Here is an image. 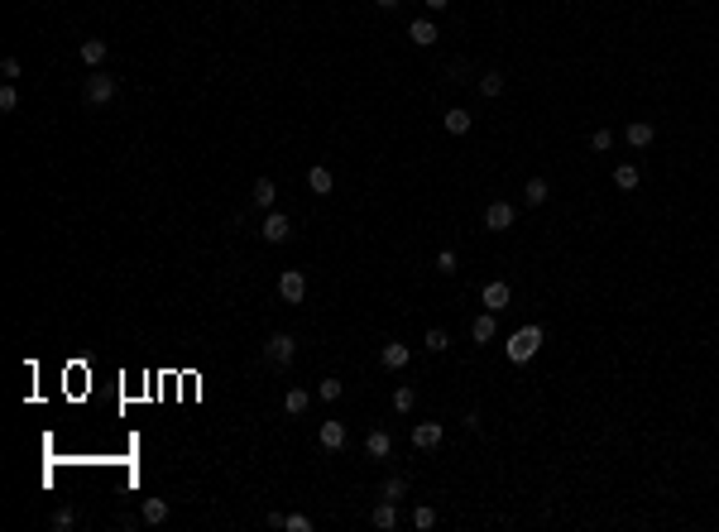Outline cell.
Wrapping results in <instances>:
<instances>
[{"instance_id": "cell-1", "label": "cell", "mask_w": 719, "mask_h": 532, "mask_svg": "<svg viewBox=\"0 0 719 532\" xmlns=\"http://www.w3.org/2000/svg\"><path fill=\"white\" fill-rule=\"evenodd\" d=\"M537 350H542V326H523V331H513V341H508V360H513V365H528Z\"/></svg>"}, {"instance_id": "cell-2", "label": "cell", "mask_w": 719, "mask_h": 532, "mask_svg": "<svg viewBox=\"0 0 719 532\" xmlns=\"http://www.w3.org/2000/svg\"><path fill=\"white\" fill-rule=\"evenodd\" d=\"M293 355H297V341L288 336V331H273V336L264 341V360L273 365V370H288V365H293Z\"/></svg>"}, {"instance_id": "cell-3", "label": "cell", "mask_w": 719, "mask_h": 532, "mask_svg": "<svg viewBox=\"0 0 719 532\" xmlns=\"http://www.w3.org/2000/svg\"><path fill=\"white\" fill-rule=\"evenodd\" d=\"M110 96H115V77H106V72H91L82 82V101L86 106H106Z\"/></svg>"}, {"instance_id": "cell-4", "label": "cell", "mask_w": 719, "mask_h": 532, "mask_svg": "<svg viewBox=\"0 0 719 532\" xmlns=\"http://www.w3.org/2000/svg\"><path fill=\"white\" fill-rule=\"evenodd\" d=\"M278 297H283L288 307H297V302L307 297V278H302L297 268H283V273H278Z\"/></svg>"}, {"instance_id": "cell-5", "label": "cell", "mask_w": 719, "mask_h": 532, "mask_svg": "<svg viewBox=\"0 0 719 532\" xmlns=\"http://www.w3.org/2000/svg\"><path fill=\"white\" fill-rule=\"evenodd\" d=\"M259 235H264L268 245H283V240L293 235V221H288L283 212H268V216H264V226H259Z\"/></svg>"}, {"instance_id": "cell-6", "label": "cell", "mask_w": 719, "mask_h": 532, "mask_svg": "<svg viewBox=\"0 0 719 532\" xmlns=\"http://www.w3.org/2000/svg\"><path fill=\"white\" fill-rule=\"evenodd\" d=\"M413 446L417 451H436L441 446V422H417L413 427Z\"/></svg>"}, {"instance_id": "cell-7", "label": "cell", "mask_w": 719, "mask_h": 532, "mask_svg": "<svg viewBox=\"0 0 719 532\" xmlns=\"http://www.w3.org/2000/svg\"><path fill=\"white\" fill-rule=\"evenodd\" d=\"M513 216H518V212H513L508 202H489V207H484V226H489V231H508Z\"/></svg>"}, {"instance_id": "cell-8", "label": "cell", "mask_w": 719, "mask_h": 532, "mask_svg": "<svg viewBox=\"0 0 719 532\" xmlns=\"http://www.w3.org/2000/svg\"><path fill=\"white\" fill-rule=\"evenodd\" d=\"M470 336H475L479 346H489V341L499 336V321H494V312H484V317H475V321H470Z\"/></svg>"}, {"instance_id": "cell-9", "label": "cell", "mask_w": 719, "mask_h": 532, "mask_svg": "<svg viewBox=\"0 0 719 532\" xmlns=\"http://www.w3.org/2000/svg\"><path fill=\"white\" fill-rule=\"evenodd\" d=\"M408 355H413V350L403 346V341H389V346L379 350V360H384V370H403V365H408Z\"/></svg>"}, {"instance_id": "cell-10", "label": "cell", "mask_w": 719, "mask_h": 532, "mask_svg": "<svg viewBox=\"0 0 719 532\" xmlns=\"http://www.w3.org/2000/svg\"><path fill=\"white\" fill-rule=\"evenodd\" d=\"M408 39H413L417 48H432V44H436V25H432V20H413V25H408Z\"/></svg>"}, {"instance_id": "cell-11", "label": "cell", "mask_w": 719, "mask_h": 532, "mask_svg": "<svg viewBox=\"0 0 719 532\" xmlns=\"http://www.w3.org/2000/svg\"><path fill=\"white\" fill-rule=\"evenodd\" d=\"M623 139H628V144H633V149H647V144H652V139H657V130H652V125H647V120H633V125H628V130H623Z\"/></svg>"}, {"instance_id": "cell-12", "label": "cell", "mask_w": 719, "mask_h": 532, "mask_svg": "<svg viewBox=\"0 0 719 532\" xmlns=\"http://www.w3.org/2000/svg\"><path fill=\"white\" fill-rule=\"evenodd\" d=\"M317 441L326 446V451H341V446H346V427H341V422H321Z\"/></svg>"}, {"instance_id": "cell-13", "label": "cell", "mask_w": 719, "mask_h": 532, "mask_svg": "<svg viewBox=\"0 0 719 532\" xmlns=\"http://www.w3.org/2000/svg\"><path fill=\"white\" fill-rule=\"evenodd\" d=\"M365 451H370L374 460H384V455L394 451V436H389V432H379V427H374L370 436H365Z\"/></svg>"}, {"instance_id": "cell-14", "label": "cell", "mask_w": 719, "mask_h": 532, "mask_svg": "<svg viewBox=\"0 0 719 532\" xmlns=\"http://www.w3.org/2000/svg\"><path fill=\"white\" fill-rule=\"evenodd\" d=\"M479 297H484L489 312H499V307H508V297H513V293H508V283H484V293H479Z\"/></svg>"}, {"instance_id": "cell-15", "label": "cell", "mask_w": 719, "mask_h": 532, "mask_svg": "<svg viewBox=\"0 0 719 532\" xmlns=\"http://www.w3.org/2000/svg\"><path fill=\"white\" fill-rule=\"evenodd\" d=\"M374 528H399V508H394V499H379V508H374Z\"/></svg>"}, {"instance_id": "cell-16", "label": "cell", "mask_w": 719, "mask_h": 532, "mask_svg": "<svg viewBox=\"0 0 719 532\" xmlns=\"http://www.w3.org/2000/svg\"><path fill=\"white\" fill-rule=\"evenodd\" d=\"M82 63H86V67H101V63H106V39H86V44H82Z\"/></svg>"}, {"instance_id": "cell-17", "label": "cell", "mask_w": 719, "mask_h": 532, "mask_svg": "<svg viewBox=\"0 0 719 532\" xmlns=\"http://www.w3.org/2000/svg\"><path fill=\"white\" fill-rule=\"evenodd\" d=\"M642 183V173H638V168H633V163H618V168H614V187H623V192H633V187H638Z\"/></svg>"}, {"instance_id": "cell-18", "label": "cell", "mask_w": 719, "mask_h": 532, "mask_svg": "<svg viewBox=\"0 0 719 532\" xmlns=\"http://www.w3.org/2000/svg\"><path fill=\"white\" fill-rule=\"evenodd\" d=\"M144 523H149V528L168 523V499H144Z\"/></svg>"}, {"instance_id": "cell-19", "label": "cell", "mask_w": 719, "mask_h": 532, "mask_svg": "<svg viewBox=\"0 0 719 532\" xmlns=\"http://www.w3.org/2000/svg\"><path fill=\"white\" fill-rule=\"evenodd\" d=\"M273 197H278L273 178H259V183H254V207H259V212H268V207H273Z\"/></svg>"}, {"instance_id": "cell-20", "label": "cell", "mask_w": 719, "mask_h": 532, "mask_svg": "<svg viewBox=\"0 0 719 532\" xmlns=\"http://www.w3.org/2000/svg\"><path fill=\"white\" fill-rule=\"evenodd\" d=\"M307 187H312L317 197H326V192L336 187V178H331V168H312V173H307Z\"/></svg>"}, {"instance_id": "cell-21", "label": "cell", "mask_w": 719, "mask_h": 532, "mask_svg": "<svg viewBox=\"0 0 719 532\" xmlns=\"http://www.w3.org/2000/svg\"><path fill=\"white\" fill-rule=\"evenodd\" d=\"M307 403H312V394H307V389H288V394H283V408H288L293 417H302V413H307Z\"/></svg>"}, {"instance_id": "cell-22", "label": "cell", "mask_w": 719, "mask_h": 532, "mask_svg": "<svg viewBox=\"0 0 719 532\" xmlns=\"http://www.w3.org/2000/svg\"><path fill=\"white\" fill-rule=\"evenodd\" d=\"M441 125H446V134H465L470 130V110H446Z\"/></svg>"}, {"instance_id": "cell-23", "label": "cell", "mask_w": 719, "mask_h": 532, "mask_svg": "<svg viewBox=\"0 0 719 532\" xmlns=\"http://www.w3.org/2000/svg\"><path fill=\"white\" fill-rule=\"evenodd\" d=\"M523 197H528V207H542V202L552 197V187H547V178H528V192H523Z\"/></svg>"}, {"instance_id": "cell-24", "label": "cell", "mask_w": 719, "mask_h": 532, "mask_svg": "<svg viewBox=\"0 0 719 532\" xmlns=\"http://www.w3.org/2000/svg\"><path fill=\"white\" fill-rule=\"evenodd\" d=\"M403 494H408V479H403V475H389V479H384V489H379V499H394V504H399Z\"/></svg>"}, {"instance_id": "cell-25", "label": "cell", "mask_w": 719, "mask_h": 532, "mask_svg": "<svg viewBox=\"0 0 719 532\" xmlns=\"http://www.w3.org/2000/svg\"><path fill=\"white\" fill-rule=\"evenodd\" d=\"M413 403H417V389H413V384H399V389H394V408H399V413H413Z\"/></svg>"}, {"instance_id": "cell-26", "label": "cell", "mask_w": 719, "mask_h": 532, "mask_svg": "<svg viewBox=\"0 0 719 532\" xmlns=\"http://www.w3.org/2000/svg\"><path fill=\"white\" fill-rule=\"evenodd\" d=\"M341 394H346V384H341V379H321V384H317V398L321 403H336Z\"/></svg>"}, {"instance_id": "cell-27", "label": "cell", "mask_w": 719, "mask_h": 532, "mask_svg": "<svg viewBox=\"0 0 719 532\" xmlns=\"http://www.w3.org/2000/svg\"><path fill=\"white\" fill-rule=\"evenodd\" d=\"M413 528H436V508H427V504H417V508H413Z\"/></svg>"}, {"instance_id": "cell-28", "label": "cell", "mask_w": 719, "mask_h": 532, "mask_svg": "<svg viewBox=\"0 0 719 532\" xmlns=\"http://www.w3.org/2000/svg\"><path fill=\"white\" fill-rule=\"evenodd\" d=\"M446 346H451V336H446L441 326H432V331H427V350H432V355H441Z\"/></svg>"}, {"instance_id": "cell-29", "label": "cell", "mask_w": 719, "mask_h": 532, "mask_svg": "<svg viewBox=\"0 0 719 532\" xmlns=\"http://www.w3.org/2000/svg\"><path fill=\"white\" fill-rule=\"evenodd\" d=\"M499 91H504V77L499 72H484L479 77V96H499Z\"/></svg>"}, {"instance_id": "cell-30", "label": "cell", "mask_w": 719, "mask_h": 532, "mask_svg": "<svg viewBox=\"0 0 719 532\" xmlns=\"http://www.w3.org/2000/svg\"><path fill=\"white\" fill-rule=\"evenodd\" d=\"M609 144H614L609 130H595V134H590V149H595V154H609Z\"/></svg>"}, {"instance_id": "cell-31", "label": "cell", "mask_w": 719, "mask_h": 532, "mask_svg": "<svg viewBox=\"0 0 719 532\" xmlns=\"http://www.w3.org/2000/svg\"><path fill=\"white\" fill-rule=\"evenodd\" d=\"M72 523H77V513H72V508H58V513H53V528L58 532H67Z\"/></svg>"}, {"instance_id": "cell-32", "label": "cell", "mask_w": 719, "mask_h": 532, "mask_svg": "<svg viewBox=\"0 0 719 532\" xmlns=\"http://www.w3.org/2000/svg\"><path fill=\"white\" fill-rule=\"evenodd\" d=\"M288 532H312V518L307 513H288Z\"/></svg>"}, {"instance_id": "cell-33", "label": "cell", "mask_w": 719, "mask_h": 532, "mask_svg": "<svg viewBox=\"0 0 719 532\" xmlns=\"http://www.w3.org/2000/svg\"><path fill=\"white\" fill-rule=\"evenodd\" d=\"M20 106V91L15 86H0V110H15Z\"/></svg>"}, {"instance_id": "cell-34", "label": "cell", "mask_w": 719, "mask_h": 532, "mask_svg": "<svg viewBox=\"0 0 719 532\" xmlns=\"http://www.w3.org/2000/svg\"><path fill=\"white\" fill-rule=\"evenodd\" d=\"M436 268H441V273H455V254H451V249L436 254Z\"/></svg>"}, {"instance_id": "cell-35", "label": "cell", "mask_w": 719, "mask_h": 532, "mask_svg": "<svg viewBox=\"0 0 719 532\" xmlns=\"http://www.w3.org/2000/svg\"><path fill=\"white\" fill-rule=\"evenodd\" d=\"M0 77H20V58H5L0 63Z\"/></svg>"}, {"instance_id": "cell-36", "label": "cell", "mask_w": 719, "mask_h": 532, "mask_svg": "<svg viewBox=\"0 0 719 532\" xmlns=\"http://www.w3.org/2000/svg\"><path fill=\"white\" fill-rule=\"evenodd\" d=\"M446 5H451V0H427V10H446Z\"/></svg>"}, {"instance_id": "cell-37", "label": "cell", "mask_w": 719, "mask_h": 532, "mask_svg": "<svg viewBox=\"0 0 719 532\" xmlns=\"http://www.w3.org/2000/svg\"><path fill=\"white\" fill-rule=\"evenodd\" d=\"M374 5H379V10H394V5H399V0H374Z\"/></svg>"}]
</instances>
